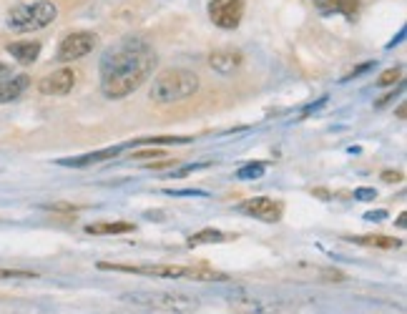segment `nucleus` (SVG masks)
<instances>
[{"instance_id": "20e7f679", "label": "nucleus", "mask_w": 407, "mask_h": 314, "mask_svg": "<svg viewBox=\"0 0 407 314\" xmlns=\"http://www.w3.org/2000/svg\"><path fill=\"white\" fill-rule=\"evenodd\" d=\"M124 299L133 301V304H144V307L163 309V312H196L199 309V299L196 297L182 294V292H133L126 294Z\"/></svg>"}, {"instance_id": "0eeeda50", "label": "nucleus", "mask_w": 407, "mask_h": 314, "mask_svg": "<svg viewBox=\"0 0 407 314\" xmlns=\"http://www.w3.org/2000/svg\"><path fill=\"white\" fill-rule=\"evenodd\" d=\"M98 269H113V271H128V274H144V276H161V279H182L188 274L186 267H174V264H154V267H133V264H108L101 262Z\"/></svg>"}, {"instance_id": "a878e982", "label": "nucleus", "mask_w": 407, "mask_h": 314, "mask_svg": "<svg viewBox=\"0 0 407 314\" xmlns=\"http://www.w3.org/2000/svg\"><path fill=\"white\" fill-rule=\"evenodd\" d=\"M370 68H372V63H364V66H360V68H355V70H352V75H347L345 81H350V78H357V75H362L364 70H370Z\"/></svg>"}, {"instance_id": "f3484780", "label": "nucleus", "mask_w": 407, "mask_h": 314, "mask_svg": "<svg viewBox=\"0 0 407 314\" xmlns=\"http://www.w3.org/2000/svg\"><path fill=\"white\" fill-rule=\"evenodd\" d=\"M352 241H357V244H364V246H377V249H397V246H402L400 239L377 237V234H372V237H355Z\"/></svg>"}, {"instance_id": "a211bd4d", "label": "nucleus", "mask_w": 407, "mask_h": 314, "mask_svg": "<svg viewBox=\"0 0 407 314\" xmlns=\"http://www.w3.org/2000/svg\"><path fill=\"white\" fill-rule=\"evenodd\" d=\"M224 234L216 232V229H201V232L191 234L188 237V246H199V244H214V241H224Z\"/></svg>"}, {"instance_id": "7ed1b4c3", "label": "nucleus", "mask_w": 407, "mask_h": 314, "mask_svg": "<svg viewBox=\"0 0 407 314\" xmlns=\"http://www.w3.org/2000/svg\"><path fill=\"white\" fill-rule=\"evenodd\" d=\"M58 18V8L50 0H31L20 3L8 13V28L15 33H33L48 28Z\"/></svg>"}, {"instance_id": "5701e85b", "label": "nucleus", "mask_w": 407, "mask_h": 314, "mask_svg": "<svg viewBox=\"0 0 407 314\" xmlns=\"http://www.w3.org/2000/svg\"><path fill=\"white\" fill-rule=\"evenodd\" d=\"M158 156H163V151L156 149V146H151V149H146V151H136L131 158L133 161H141V158H158Z\"/></svg>"}, {"instance_id": "4468645a", "label": "nucleus", "mask_w": 407, "mask_h": 314, "mask_svg": "<svg viewBox=\"0 0 407 314\" xmlns=\"http://www.w3.org/2000/svg\"><path fill=\"white\" fill-rule=\"evenodd\" d=\"M314 6L322 13H345L347 18H355L360 10V0H314Z\"/></svg>"}, {"instance_id": "6e6552de", "label": "nucleus", "mask_w": 407, "mask_h": 314, "mask_svg": "<svg viewBox=\"0 0 407 314\" xmlns=\"http://www.w3.org/2000/svg\"><path fill=\"white\" fill-rule=\"evenodd\" d=\"M75 86V73L71 68H58L53 73H48L45 78H40L38 91L43 96H66L71 94Z\"/></svg>"}, {"instance_id": "9b49d317", "label": "nucleus", "mask_w": 407, "mask_h": 314, "mask_svg": "<svg viewBox=\"0 0 407 314\" xmlns=\"http://www.w3.org/2000/svg\"><path fill=\"white\" fill-rule=\"evenodd\" d=\"M209 66H212L216 73H234V70L242 66V53L239 50H214L212 56H209Z\"/></svg>"}, {"instance_id": "4be33fe9", "label": "nucleus", "mask_w": 407, "mask_h": 314, "mask_svg": "<svg viewBox=\"0 0 407 314\" xmlns=\"http://www.w3.org/2000/svg\"><path fill=\"white\" fill-rule=\"evenodd\" d=\"M397 81H400V68H390V70H385L380 78H377V86L387 88V86H395Z\"/></svg>"}, {"instance_id": "c85d7f7f", "label": "nucleus", "mask_w": 407, "mask_h": 314, "mask_svg": "<svg viewBox=\"0 0 407 314\" xmlns=\"http://www.w3.org/2000/svg\"><path fill=\"white\" fill-rule=\"evenodd\" d=\"M397 226H402V229H405V214H400V216H397Z\"/></svg>"}, {"instance_id": "cd10ccee", "label": "nucleus", "mask_w": 407, "mask_h": 314, "mask_svg": "<svg viewBox=\"0 0 407 314\" xmlns=\"http://www.w3.org/2000/svg\"><path fill=\"white\" fill-rule=\"evenodd\" d=\"M385 216H387V214H385V211H375V214H367V219H385Z\"/></svg>"}, {"instance_id": "9d476101", "label": "nucleus", "mask_w": 407, "mask_h": 314, "mask_svg": "<svg viewBox=\"0 0 407 314\" xmlns=\"http://www.w3.org/2000/svg\"><path fill=\"white\" fill-rule=\"evenodd\" d=\"M31 86V78L25 73L20 75H8L6 81H0V103H10V100H18L20 96L28 91Z\"/></svg>"}, {"instance_id": "f03ea898", "label": "nucleus", "mask_w": 407, "mask_h": 314, "mask_svg": "<svg viewBox=\"0 0 407 314\" xmlns=\"http://www.w3.org/2000/svg\"><path fill=\"white\" fill-rule=\"evenodd\" d=\"M199 91V75L186 68H169L154 78L151 86V98L158 103H176Z\"/></svg>"}, {"instance_id": "39448f33", "label": "nucleus", "mask_w": 407, "mask_h": 314, "mask_svg": "<svg viewBox=\"0 0 407 314\" xmlns=\"http://www.w3.org/2000/svg\"><path fill=\"white\" fill-rule=\"evenodd\" d=\"M96 43H98V36H96V33H88V31L68 33V36L61 40V48H58V61L61 63L78 61V58L88 56V53L96 48Z\"/></svg>"}, {"instance_id": "393cba45", "label": "nucleus", "mask_w": 407, "mask_h": 314, "mask_svg": "<svg viewBox=\"0 0 407 314\" xmlns=\"http://www.w3.org/2000/svg\"><path fill=\"white\" fill-rule=\"evenodd\" d=\"M383 179H385V181H387V184H392V181H400L402 174H400V171H385Z\"/></svg>"}, {"instance_id": "423d86ee", "label": "nucleus", "mask_w": 407, "mask_h": 314, "mask_svg": "<svg viewBox=\"0 0 407 314\" xmlns=\"http://www.w3.org/2000/svg\"><path fill=\"white\" fill-rule=\"evenodd\" d=\"M244 15V0H212L209 3V18L216 28L234 31Z\"/></svg>"}, {"instance_id": "f8f14e48", "label": "nucleus", "mask_w": 407, "mask_h": 314, "mask_svg": "<svg viewBox=\"0 0 407 314\" xmlns=\"http://www.w3.org/2000/svg\"><path fill=\"white\" fill-rule=\"evenodd\" d=\"M8 53L18 63H23V66H31L40 56V43L38 40H18V43L8 45Z\"/></svg>"}, {"instance_id": "f257e3e1", "label": "nucleus", "mask_w": 407, "mask_h": 314, "mask_svg": "<svg viewBox=\"0 0 407 314\" xmlns=\"http://www.w3.org/2000/svg\"><path fill=\"white\" fill-rule=\"evenodd\" d=\"M156 66V53L141 38H126L101 58V91L111 100L131 96Z\"/></svg>"}, {"instance_id": "b1692460", "label": "nucleus", "mask_w": 407, "mask_h": 314, "mask_svg": "<svg viewBox=\"0 0 407 314\" xmlns=\"http://www.w3.org/2000/svg\"><path fill=\"white\" fill-rule=\"evenodd\" d=\"M375 188H357L355 191V199H375Z\"/></svg>"}, {"instance_id": "ddd939ff", "label": "nucleus", "mask_w": 407, "mask_h": 314, "mask_svg": "<svg viewBox=\"0 0 407 314\" xmlns=\"http://www.w3.org/2000/svg\"><path fill=\"white\" fill-rule=\"evenodd\" d=\"M121 154V146L116 149H103V151H94V154H86V156H75V158H61V166H91V163L98 161H108V158H116Z\"/></svg>"}, {"instance_id": "2eb2a0df", "label": "nucleus", "mask_w": 407, "mask_h": 314, "mask_svg": "<svg viewBox=\"0 0 407 314\" xmlns=\"http://www.w3.org/2000/svg\"><path fill=\"white\" fill-rule=\"evenodd\" d=\"M136 226L131 224V221H101V224H88L86 232L88 234H96V237H101V234H126V232H133Z\"/></svg>"}, {"instance_id": "aec40b11", "label": "nucleus", "mask_w": 407, "mask_h": 314, "mask_svg": "<svg viewBox=\"0 0 407 314\" xmlns=\"http://www.w3.org/2000/svg\"><path fill=\"white\" fill-rule=\"evenodd\" d=\"M262 174H264V163H249V166H242L237 171V179L246 181V179H259Z\"/></svg>"}, {"instance_id": "412c9836", "label": "nucleus", "mask_w": 407, "mask_h": 314, "mask_svg": "<svg viewBox=\"0 0 407 314\" xmlns=\"http://www.w3.org/2000/svg\"><path fill=\"white\" fill-rule=\"evenodd\" d=\"M36 271H23V269H0V282H10V279H33Z\"/></svg>"}, {"instance_id": "dca6fc26", "label": "nucleus", "mask_w": 407, "mask_h": 314, "mask_svg": "<svg viewBox=\"0 0 407 314\" xmlns=\"http://www.w3.org/2000/svg\"><path fill=\"white\" fill-rule=\"evenodd\" d=\"M232 309L239 314H264L269 307L262 299H251V297H232Z\"/></svg>"}, {"instance_id": "6ab92c4d", "label": "nucleus", "mask_w": 407, "mask_h": 314, "mask_svg": "<svg viewBox=\"0 0 407 314\" xmlns=\"http://www.w3.org/2000/svg\"><path fill=\"white\" fill-rule=\"evenodd\" d=\"M191 138L188 136H156V138H136V141H131V146H171V144H188Z\"/></svg>"}, {"instance_id": "1a4fd4ad", "label": "nucleus", "mask_w": 407, "mask_h": 314, "mask_svg": "<svg viewBox=\"0 0 407 314\" xmlns=\"http://www.w3.org/2000/svg\"><path fill=\"white\" fill-rule=\"evenodd\" d=\"M242 211L254 216V219L264 221V224H274V221L282 219V207L274 199H267V196H254V199L244 201Z\"/></svg>"}, {"instance_id": "bb28decb", "label": "nucleus", "mask_w": 407, "mask_h": 314, "mask_svg": "<svg viewBox=\"0 0 407 314\" xmlns=\"http://www.w3.org/2000/svg\"><path fill=\"white\" fill-rule=\"evenodd\" d=\"M8 75H13V73H10V68H8L6 63H0V81H6Z\"/></svg>"}]
</instances>
